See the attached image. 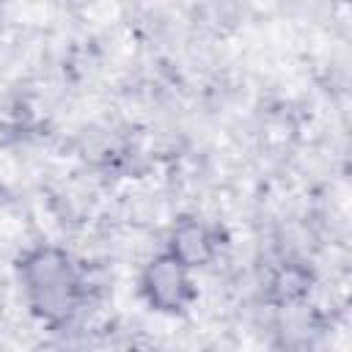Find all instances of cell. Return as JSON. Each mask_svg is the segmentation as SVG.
Returning <instances> with one entry per match:
<instances>
[{
    "label": "cell",
    "instance_id": "6da1fadb",
    "mask_svg": "<svg viewBox=\"0 0 352 352\" xmlns=\"http://www.w3.org/2000/svg\"><path fill=\"white\" fill-rule=\"evenodd\" d=\"M22 289L28 294L30 311L47 322H66L80 300V278L72 258L58 248H36L19 264Z\"/></svg>",
    "mask_w": 352,
    "mask_h": 352
},
{
    "label": "cell",
    "instance_id": "7a4b0ae2",
    "mask_svg": "<svg viewBox=\"0 0 352 352\" xmlns=\"http://www.w3.org/2000/svg\"><path fill=\"white\" fill-rule=\"evenodd\" d=\"M187 270L190 267L182 264L173 253L157 256L143 272V294L148 305L162 314L184 311L195 300V289H192Z\"/></svg>",
    "mask_w": 352,
    "mask_h": 352
},
{
    "label": "cell",
    "instance_id": "3957f363",
    "mask_svg": "<svg viewBox=\"0 0 352 352\" xmlns=\"http://www.w3.org/2000/svg\"><path fill=\"white\" fill-rule=\"evenodd\" d=\"M212 250H214V236L209 234V228L204 223L187 220L173 231V242L168 253H173L187 267H201L204 261L212 258Z\"/></svg>",
    "mask_w": 352,
    "mask_h": 352
}]
</instances>
